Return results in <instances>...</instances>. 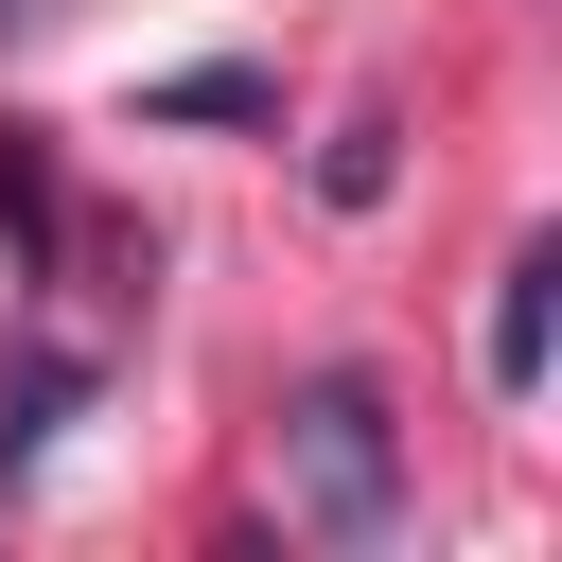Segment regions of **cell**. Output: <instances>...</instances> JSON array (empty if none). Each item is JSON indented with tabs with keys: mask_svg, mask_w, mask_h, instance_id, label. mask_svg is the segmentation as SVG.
<instances>
[{
	"mask_svg": "<svg viewBox=\"0 0 562 562\" xmlns=\"http://www.w3.org/2000/svg\"><path fill=\"white\" fill-rule=\"evenodd\" d=\"M0 228H18V263L70 246V193H53V140H35V123H0Z\"/></svg>",
	"mask_w": 562,
	"mask_h": 562,
	"instance_id": "cell-3",
	"label": "cell"
},
{
	"mask_svg": "<svg viewBox=\"0 0 562 562\" xmlns=\"http://www.w3.org/2000/svg\"><path fill=\"white\" fill-rule=\"evenodd\" d=\"M544 316H562V246H509V281H492V386H544Z\"/></svg>",
	"mask_w": 562,
	"mask_h": 562,
	"instance_id": "cell-2",
	"label": "cell"
},
{
	"mask_svg": "<svg viewBox=\"0 0 562 562\" xmlns=\"http://www.w3.org/2000/svg\"><path fill=\"white\" fill-rule=\"evenodd\" d=\"M281 509H299L316 544H386V527H404V422H386L369 369H316V386L281 404Z\"/></svg>",
	"mask_w": 562,
	"mask_h": 562,
	"instance_id": "cell-1",
	"label": "cell"
},
{
	"mask_svg": "<svg viewBox=\"0 0 562 562\" xmlns=\"http://www.w3.org/2000/svg\"><path fill=\"white\" fill-rule=\"evenodd\" d=\"M35 18H70V0H0V35H35Z\"/></svg>",
	"mask_w": 562,
	"mask_h": 562,
	"instance_id": "cell-4",
	"label": "cell"
}]
</instances>
